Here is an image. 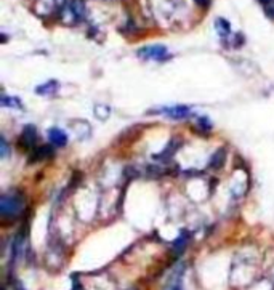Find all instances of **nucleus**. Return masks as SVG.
<instances>
[{
  "label": "nucleus",
  "mask_w": 274,
  "mask_h": 290,
  "mask_svg": "<svg viewBox=\"0 0 274 290\" xmlns=\"http://www.w3.org/2000/svg\"><path fill=\"white\" fill-rule=\"evenodd\" d=\"M23 205H24V199L18 192L4 194L2 199H0V213H2L4 218L18 215L23 210Z\"/></svg>",
  "instance_id": "nucleus-1"
},
{
  "label": "nucleus",
  "mask_w": 274,
  "mask_h": 290,
  "mask_svg": "<svg viewBox=\"0 0 274 290\" xmlns=\"http://www.w3.org/2000/svg\"><path fill=\"white\" fill-rule=\"evenodd\" d=\"M180 146H181V141L173 138V140L170 141V144H168V148H165V149L162 151V154H157L156 159H170V157L175 154V151L178 149Z\"/></svg>",
  "instance_id": "nucleus-7"
},
{
  "label": "nucleus",
  "mask_w": 274,
  "mask_h": 290,
  "mask_svg": "<svg viewBox=\"0 0 274 290\" xmlns=\"http://www.w3.org/2000/svg\"><path fill=\"white\" fill-rule=\"evenodd\" d=\"M197 125L202 128V130H212V124H210V120H208L207 117H199L197 119Z\"/></svg>",
  "instance_id": "nucleus-14"
},
{
  "label": "nucleus",
  "mask_w": 274,
  "mask_h": 290,
  "mask_svg": "<svg viewBox=\"0 0 274 290\" xmlns=\"http://www.w3.org/2000/svg\"><path fill=\"white\" fill-rule=\"evenodd\" d=\"M188 239H189V234H188V232H186V231H181L180 237L173 242V250H175L176 253L183 252V248L186 247V244H188Z\"/></svg>",
  "instance_id": "nucleus-9"
},
{
  "label": "nucleus",
  "mask_w": 274,
  "mask_h": 290,
  "mask_svg": "<svg viewBox=\"0 0 274 290\" xmlns=\"http://www.w3.org/2000/svg\"><path fill=\"white\" fill-rule=\"evenodd\" d=\"M48 140H50L53 146L61 148V146H66L68 144V135L64 133V130H61V128L52 127L50 130H48Z\"/></svg>",
  "instance_id": "nucleus-5"
},
{
  "label": "nucleus",
  "mask_w": 274,
  "mask_h": 290,
  "mask_svg": "<svg viewBox=\"0 0 274 290\" xmlns=\"http://www.w3.org/2000/svg\"><path fill=\"white\" fill-rule=\"evenodd\" d=\"M0 146H2V157H5L8 154V144H7V140L4 138H0Z\"/></svg>",
  "instance_id": "nucleus-15"
},
{
  "label": "nucleus",
  "mask_w": 274,
  "mask_h": 290,
  "mask_svg": "<svg viewBox=\"0 0 274 290\" xmlns=\"http://www.w3.org/2000/svg\"><path fill=\"white\" fill-rule=\"evenodd\" d=\"M224 157H226V154H224V151L220 149V151H216L212 160H210V167L212 168H220L223 164H224Z\"/></svg>",
  "instance_id": "nucleus-12"
},
{
  "label": "nucleus",
  "mask_w": 274,
  "mask_h": 290,
  "mask_svg": "<svg viewBox=\"0 0 274 290\" xmlns=\"http://www.w3.org/2000/svg\"><path fill=\"white\" fill-rule=\"evenodd\" d=\"M168 290H181V282H180V279H176V282L173 285H170V288Z\"/></svg>",
  "instance_id": "nucleus-16"
},
{
  "label": "nucleus",
  "mask_w": 274,
  "mask_h": 290,
  "mask_svg": "<svg viewBox=\"0 0 274 290\" xmlns=\"http://www.w3.org/2000/svg\"><path fill=\"white\" fill-rule=\"evenodd\" d=\"M34 152H36V156H34V159H32V160H42V159H48V157L53 156V148L44 144V146L36 148Z\"/></svg>",
  "instance_id": "nucleus-8"
},
{
  "label": "nucleus",
  "mask_w": 274,
  "mask_h": 290,
  "mask_svg": "<svg viewBox=\"0 0 274 290\" xmlns=\"http://www.w3.org/2000/svg\"><path fill=\"white\" fill-rule=\"evenodd\" d=\"M56 87H58V84H56L55 80H53V82H47L45 85L37 87V88H36V93H37V95H53L56 90H58Z\"/></svg>",
  "instance_id": "nucleus-10"
},
{
  "label": "nucleus",
  "mask_w": 274,
  "mask_h": 290,
  "mask_svg": "<svg viewBox=\"0 0 274 290\" xmlns=\"http://www.w3.org/2000/svg\"><path fill=\"white\" fill-rule=\"evenodd\" d=\"M196 4H199L200 7H208V4H210V0H196Z\"/></svg>",
  "instance_id": "nucleus-17"
},
{
  "label": "nucleus",
  "mask_w": 274,
  "mask_h": 290,
  "mask_svg": "<svg viewBox=\"0 0 274 290\" xmlns=\"http://www.w3.org/2000/svg\"><path fill=\"white\" fill-rule=\"evenodd\" d=\"M37 140L39 135L34 125H26L23 128V133L20 136V143L23 146H26V149H36L37 146Z\"/></svg>",
  "instance_id": "nucleus-4"
},
{
  "label": "nucleus",
  "mask_w": 274,
  "mask_h": 290,
  "mask_svg": "<svg viewBox=\"0 0 274 290\" xmlns=\"http://www.w3.org/2000/svg\"><path fill=\"white\" fill-rule=\"evenodd\" d=\"M216 31L220 32V36L223 39H226L231 34V26L228 24V21H224L223 18H220V20H216Z\"/></svg>",
  "instance_id": "nucleus-11"
},
{
  "label": "nucleus",
  "mask_w": 274,
  "mask_h": 290,
  "mask_svg": "<svg viewBox=\"0 0 274 290\" xmlns=\"http://www.w3.org/2000/svg\"><path fill=\"white\" fill-rule=\"evenodd\" d=\"M69 10L76 21H82L85 16V2L84 0H72L69 4Z\"/></svg>",
  "instance_id": "nucleus-6"
},
{
  "label": "nucleus",
  "mask_w": 274,
  "mask_h": 290,
  "mask_svg": "<svg viewBox=\"0 0 274 290\" xmlns=\"http://www.w3.org/2000/svg\"><path fill=\"white\" fill-rule=\"evenodd\" d=\"M157 114L160 116H165V117H170V119H184L191 114V108L188 106H180V104H176V106H168V108H160V109H156Z\"/></svg>",
  "instance_id": "nucleus-3"
},
{
  "label": "nucleus",
  "mask_w": 274,
  "mask_h": 290,
  "mask_svg": "<svg viewBox=\"0 0 274 290\" xmlns=\"http://www.w3.org/2000/svg\"><path fill=\"white\" fill-rule=\"evenodd\" d=\"M2 106H8V108H16V109H21V103L18 98H12V96H4L2 98Z\"/></svg>",
  "instance_id": "nucleus-13"
},
{
  "label": "nucleus",
  "mask_w": 274,
  "mask_h": 290,
  "mask_svg": "<svg viewBox=\"0 0 274 290\" xmlns=\"http://www.w3.org/2000/svg\"><path fill=\"white\" fill-rule=\"evenodd\" d=\"M138 56L144 61H167L170 58V53H168V48L165 45L154 44V45H146L141 47L138 50Z\"/></svg>",
  "instance_id": "nucleus-2"
}]
</instances>
